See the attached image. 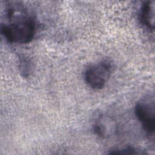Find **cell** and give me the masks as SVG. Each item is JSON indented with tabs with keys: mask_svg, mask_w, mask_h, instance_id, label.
Masks as SVG:
<instances>
[{
	"mask_svg": "<svg viewBox=\"0 0 155 155\" xmlns=\"http://www.w3.org/2000/svg\"><path fill=\"white\" fill-rule=\"evenodd\" d=\"M112 67L111 62L107 60L89 66L84 73L85 82L93 89H102L110 76Z\"/></svg>",
	"mask_w": 155,
	"mask_h": 155,
	"instance_id": "2",
	"label": "cell"
},
{
	"mask_svg": "<svg viewBox=\"0 0 155 155\" xmlns=\"http://www.w3.org/2000/svg\"><path fill=\"white\" fill-rule=\"evenodd\" d=\"M30 62L27 58H22L19 62V68L20 71L22 73L24 76H27L28 75V73L30 71Z\"/></svg>",
	"mask_w": 155,
	"mask_h": 155,
	"instance_id": "6",
	"label": "cell"
},
{
	"mask_svg": "<svg viewBox=\"0 0 155 155\" xmlns=\"http://www.w3.org/2000/svg\"><path fill=\"white\" fill-rule=\"evenodd\" d=\"M110 154H142L139 150L132 147H127L125 148H122L121 149H115L112 150L110 153Z\"/></svg>",
	"mask_w": 155,
	"mask_h": 155,
	"instance_id": "5",
	"label": "cell"
},
{
	"mask_svg": "<svg viewBox=\"0 0 155 155\" xmlns=\"http://www.w3.org/2000/svg\"><path fill=\"white\" fill-rule=\"evenodd\" d=\"M5 21L1 32L12 44H28L34 38L36 21L24 4L19 1H8L5 8Z\"/></svg>",
	"mask_w": 155,
	"mask_h": 155,
	"instance_id": "1",
	"label": "cell"
},
{
	"mask_svg": "<svg viewBox=\"0 0 155 155\" xmlns=\"http://www.w3.org/2000/svg\"><path fill=\"white\" fill-rule=\"evenodd\" d=\"M140 23L150 31L154 30V1H147L141 5L139 12Z\"/></svg>",
	"mask_w": 155,
	"mask_h": 155,
	"instance_id": "4",
	"label": "cell"
},
{
	"mask_svg": "<svg viewBox=\"0 0 155 155\" xmlns=\"http://www.w3.org/2000/svg\"><path fill=\"white\" fill-rule=\"evenodd\" d=\"M154 100L146 98L137 102L134 113L143 130L149 134H154L155 130V107Z\"/></svg>",
	"mask_w": 155,
	"mask_h": 155,
	"instance_id": "3",
	"label": "cell"
}]
</instances>
